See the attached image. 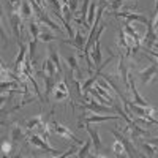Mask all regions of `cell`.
<instances>
[{
    "label": "cell",
    "mask_w": 158,
    "mask_h": 158,
    "mask_svg": "<svg viewBox=\"0 0 158 158\" xmlns=\"http://www.w3.org/2000/svg\"><path fill=\"white\" fill-rule=\"evenodd\" d=\"M74 153H77V150L74 149V147H71L68 152H65V153H62L60 156H70V155H74Z\"/></svg>",
    "instance_id": "836d02e7"
},
{
    "label": "cell",
    "mask_w": 158,
    "mask_h": 158,
    "mask_svg": "<svg viewBox=\"0 0 158 158\" xmlns=\"http://www.w3.org/2000/svg\"><path fill=\"white\" fill-rule=\"evenodd\" d=\"M25 52H27V49H25V46H24V44H21L19 56H18V59H16V62H15V68H13V71L18 73V74L21 73L22 65H24V62H25Z\"/></svg>",
    "instance_id": "2e32d148"
},
{
    "label": "cell",
    "mask_w": 158,
    "mask_h": 158,
    "mask_svg": "<svg viewBox=\"0 0 158 158\" xmlns=\"http://www.w3.org/2000/svg\"><path fill=\"white\" fill-rule=\"evenodd\" d=\"M63 43H67V44H70V46H74L77 51H82L84 52V48H85V38H84V35L81 33V32H76V35H74V40H65Z\"/></svg>",
    "instance_id": "8fae6325"
},
{
    "label": "cell",
    "mask_w": 158,
    "mask_h": 158,
    "mask_svg": "<svg viewBox=\"0 0 158 158\" xmlns=\"http://www.w3.org/2000/svg\"><path fill=\"white\" fill-rule=\"evenodd\" d=\"M6 5H8V10L11 13H18L19 11V0H8Z\"/></svg>",
    "instance_id": "f546056e"
},
{
    "label": "cell",
    "mask_w": 158,
    "mask_h": 158,
    "mask_svg": "<svg viewBox=\"0 0 158 158\" xmlns=\"http://www.w3.org/2000/svg\"><path fill=\"white\" fill-rule=\"evenodd\" d=\"M149 142H150V144H155V146H158V138H155V139H149Z\"/></svg>",
    "instance_id": "d590c367"
},
{
    "label": "cell",
    "mask_w": 158,
    "mask_h": 158,
    "mask_svg": "<svg viewBox=\"0 0 158 158\" xmlns=\"http://www.w3.org/2000/svg\"><path fill=\"white\" fill-rule=\"evenodd\" d=\"M112 135H114V138H115V139H118V141H120V142L123 144V146H125V149H127V153H128V156H133V155H138V153H136L138 150L135 149V146H133V142H130V141H128V139H127V138H125L123 135H118V133H117L115 130H112Z\"/></svg>",
    "instance_id": "4fadbf2b"
},
{
    "label": "cell",
    "mask_w": 158,
    "mask_h": 158,
    "mask_svg": "<svg viewBox=\"0 0 158 158\" xmlns=\"http://www.w3.org/2000/svg\"><path fill=\"white\" fill-rule=\"evenodd\" d=\"M95 10H97V2L90 3L89 11H87V29H92V25L95 22Z\"/></svg>",
    "instance_id": "ffe728a7"
},
{
    "label": "cell",
    "mask_w": 158,
    "mask_h": 158,
    "mask_svg": "<svg viewBox=\"0 0 158 158\" xmlns=\"http://www.w3.org/2000/svg\"><path fill=\"white\" fill-rule=\"evenodd\" d=\"M125 133H130L131 139L136 141L142 136H147V131L146 130H142L141 127H138L135 122H131V123H127V128H125Z\"/></svg>",
    "instance_id": "9c48e42d"
},
{
    "label": "cell",
    "mask_w": 158,
    "mask_h": 158,
    "mask_svg": "<svg viewBox=\"0 0 158 158\" xmlns=\"http://www.w3.org/2000/svg\"><path fill=\"white\" fill-rule=\"evenodd\" d=\"M25 128L27 130H35V128H48L46 123H43V115H35L32 117L30 120H27V123H25Z\"/></svg>",
    "instance_id": "9a60e30c"
},
{
    "label": "cell",
    "mask_w": 158,
    "mask_h": 158,
    "mask_svg": "<svg viewBox=\"0 0 158 158\" xmlns=\"http://www.w3.org/2000/svg\"><path fill=\"white\" fill-rule=\"evenodd\" d=\"M11 152V142H2V155H8Z\"/></svg>",
    "instance_id": "1f68e13d"
},
{
    "label": "cell",
    "mask_w": 158,
    "mask_h": 158,
    "mask_svg": "<svg viewBox=\"0 0 158 158\" xmlns=\"http://www.w3.org/2000/svg\"><path fill=\"white\" fill-rule=\"evenodd\" d=\"M10 22H11V29L15 32V35L18 36V43H19V38H21V16L18 13H11L10 15Z\"/></svg>",
    "instance_id": "5bb4252c"
},
{
    "label": "cell",
    "mask_w": 158,
    "mask_h": 158,
    "mask_svg": "<svg viewBox=\"0 0 158 158\" xmlns=\"http://www.w3.org/2000/svg\"><path fill=\"white\" fill-rule=\"evenodd\" d=\"M84 98H85V101H84V108L89 109V111H92V112H95V114H112V112H114V109H112L111 106H108V104L95 103L94 100L90 98L89 92H87V94H84Z\"/></svg>",
    "instance_id": "6da1fadb"
},
{
    "label": "cell",
    "mask_w": 158,
    "mask_h": 158,
    "mask_svg": "<svg viewBox=\"0 0 158 158\" xmlns=\"http://www.w3.org/2000/svg\"><path fill=\"white\" fill-rule=\"evenodd\" d=\"M118 71H120V76H122L123 84L128 87V70H127V67H125L123 57H120V60H118Z\"/></svg>",
    "instance_id": "d4e9b609"
},
{
    "label": "cell",
    "mask_w": 158,
    "mask_h": 158,
    "mask_svg": "<svg viewBox=\"0 0 158 158\" xmlns=\"http://www.w3.org/2000/svg\"><path fill=\"white\" fill-rule=\"evenodd\" d=\"M156 40H158V36H156L155 29H153V22L147 21V32H146V35H144V38H142V44L146 46V49H153Z\"/></svg>",
    "instance_id": "8992f818"
},
{
    "label": "cell",
    "mask_w": 158,
    "mask_h": 158,
    "mask_svg": "<svg viewBox=\"0 0 158 158\" xmlns=\"http://www.w3.org/2000/svg\"><path fill=\"white\" fill-rule=\"evenodd\" d=\"M29 142L30 144H33V146H36V147H40V149H43L44 152H48V153H51V155H54V156H60L62 153H59V150H56V149H52L49 144H48V139L46 138H43V136H38V135H30L29 138Z\"/></svg>",
    "instance_id": "3957f363"
},
{
    "label": "cell",
    "mask_w": 158,
    "mask_h": 158,
    "mask_svg": "<svg viewBox=\"0 0 158 158\" xmlns=\"http://www.w3.org/2000/svg\"><path fill=\"white\" fill-rule=\"evenodd\" d=\"M104 30V25H100L97 33H95V43L92 46V60L95 62V67H100L101 65V43H100V36Z\"/></svg>",
    "instance_id": "277c9868"
},
{
    "label": "cell",
    "mask_w": 158,
    "mask_h": 158,
    "mask_svg": "<svg viewBox=\"0 0 158 158\" xmlns=\"http://www.w3.org/2000/svg\"><path fill=\"white\" fill-rule=\"evenodd\" d=\"M22 136H24V133H22V130H21L19 125H15V127L11 128V141L19 142L22 139Z\"/></svg>",
    "instance_id": "484cf974"
},
{
    "label": "cell",
    "mask_w": 158,
    "mask_h": 158,
    "mask_svg": "<svg viewBox=\"0 0 158 158\" xmlns=\"http://www.w3.org/2000/svg\"><path fill=\"white\" fill-rule=\"evenodd\" d=\"M43 79H44V84H46V97H49L51 95V92L56 89V81H54V76H48V74H44L43 76Z\"/></svg>",
    "instance_id": "7402d4cb"
},
{
    "label": "cell",
    "mask_w": 158,
    "mask_h": 158,
    "mask_svg": "<svg viewBox=\"0 0 158 158\" xmlns=\"http://www.w3.org/2000/svg\"><path fill=\"white\" fill-rule=\"evenodd\" d=\"M60 2H62V3H68V0H60Z\"/></svg>",
    "instance_id": "74e56055"
},
{
    "label": "cell",
    "mask_w": 158,
    "mask_h": 158,
    "mask_svg": "<svg viewBox=\"0 0 158 158\" xmlns=\"http://www.w3.org/2000/svg\"><path fill=\"white\" fill-rule=\"evenodd\" d=\"M35 2H36L40 6H41V8H44V2H43V0H35Z\"/></svg>",
    "instance_id": "8d00e7d4"
},
{
    "label": "cell",
    "mask_w": 158,
    "mask_h": 158,
    "mask_svg": "<svg viewBox=\"0 0 158 158\" xmlns=\"http://www.w3.org/2000/svg\"><path fill=\"white\" fill-rule=\"evenodd\" d=\"M49 59L56 63V67H57V70H59V73H62V67H60V56H59V52H57V49L54 48V46H49Z\"/></svg>",
    "instance_id": "d6986e66"
},
{
    "label": "cell",
    "mask_w": 158,
    "mask_h": 158,
    "mask_svg": "<svg viewBox=\"0 0 158 158\" xmlns=\"http://www.w3.org/2000/svg\"><path fill=\"white\" fill-rule=\"evenodd\" d=\"M56 36L54 35H51V33H48V30H44V32H41L40 33V41H43V43H51V41H56Z\"/></svg>",
    "instance_id": "f1b7e54d"
},
{
    "label": "cell",
    "mask_w": 158,
    "mask_h": 158,
    "mask_svg": "<svg viewBox=\"0 0 158 158\" xmlns=\"http://www.w3.org/2000/svg\"><path fill=\"white\" fill-rule=\"evenodd\" d=\"M142 147H144V150H146V153H147L149 156H155L156 152H158L153 146H150V142H144V146H142Z\"/></svg>",
    "instance_id": "4dcf8cb0"
},
{
    "label": "cell",
    "mask_w": 158,
    "mask_h": 158,
    "mask_svg": "<svg viewBox=\"0 0 158 158\" xmlns=\"http://www.w3.org/2000/svg\"><path fill=\"white\" fill-rule=\"evenodd\" d=\"M112 150H114V153L117 155V156H128V153H127V149H125V146L118 141V139H115V142H114V146H112Z\"/></svg>",
    "instance_id": "cb8c5ba5"
},
{
    "label": "cell",
    "mask_w": 158,
    "mask_h": 158,
    "mask_svg": "<svg viewBox=\"0 0 158 158\" xmlns=\"http://www.w3.org/2000/svg\"><path fill=\"white\" fill-rule=\"evenodd\" d=\"M62 13H63L65 21H67V22L70 24L71 16H73V11H71V8H70V5H68V3H62Z\"/></svg>",
    "instance_id": "83f0119b"
},
{
    "label": "cell",
    "mask_w": 158,
    "mask_h": 158,
    "mask_svg": "<svg viewBox=\"0 0 158 158\" xmlns=\"http://www.w3.org/2000/svg\"><path fill=\"white\" fill-rule=\"evenodd\" d=\"M147 52H149V54H152L153 57H156L158 59V51H155V49H146Z\"/></svg>",
    "instance_id": "e575fe53"
},
{
    "label": "cell",
    "mask_w": 158,
    "mask_h": 158,
    "mask_svg": "<svg viewBox=\"0 0 158 158\" xmlns=\"http://www.w3.org/2000/svg\"><path fill=\"white\" fill-rule=\"evenodd\" d=\"M68 97H70V92H68L67 82H65V79H63V81H60L54 89V98L57 101H62V100H67Z\"/></svg>",
    "instance_id": "30bf717a"
},
{
    "label": "cell",
    "mask_w": 158,
    "mask_h": 158,
    "mask_svg": "<svg viewBox=\"0 0 158 158\" xmlns=\"http://www.w3.org/2000/svg\"><path fill=\"white\" fill-rule=\"evenodd\" d=\"M84 128L87 130V133L90 135V138H92V141H94V144H95V149L97 150H100L101 149V141H100V136H98V131L97 130H94L89 123H84Z\"/></svg>",
    "instance_id": "e0dca14e"
},
{
    "label": "cell",
    "mask_w": 158,
    "mask_h": 158,
    "mask_svg": "<svg viewBox=\"0 0 158 158\" xmlns=\"http://www.w3.org/2000/svg\"><path fill=\"white\" fill-rule=\"evenodd\" d=\"M112 16H117V18H125V19H128L130 22H133V21H136V22H146L147 24V18L146 16H141V15H136V13H117V11H112L111 13Z\"/></svg>",
    "instance_id": "7c38bea8"
},
{
    "label": "cell",
    "mask_w": 158,
    "mask_h": 158,
    "mask_svg": "<svg viewBox=\"0 0 158 158\" xmlns=\"http://www.w3.org/2000/svg\"><path fill=\"white\" fill-rule=\"evenodd\" d=\"M51 130L54 131V133L57 135V136H60L62 139H68V141H73L74 144H82V139H77L71 131L67 128V127H63L62 123H59V122H52L51 123Z\"/></svg>",
    "instance_id": "7a4b0ae2"
},
{
    "label": "cell",
    "mask_w": 158,
    "mask_h": 158,
    "mask_svg": "<svg viewBox=\"0 0 158 158\" xmlns=\"http://www.w3.org/2000/svg\"><path fill=\"white\" fill-rule=\"evenodd\" d=\"M92 142H94L92 139H90V141H85V142H84V146H82V149L76 153V156H79V158L87 156V155H89V150H90V147H92Z\"/></svg>",
    "instance_id": "4316f807"
},
{
    "label": "cell",
    "mask_w": 158,
    "mask_h": 158,
    "mask_svg": "<svg viewBox=\"0 0 158 158\" xmlns=\"http://www.w3.org/2000/svg\"><path fill=\"white\" fill-rule=\"evenodd\" d=\"M82 118H84V123H94V122L100 123V122H106V120H120V115H114V114L98 115V114H95V115H82Z\"/></svg>",
    "instance_id": "ba28073f"
},
{
    "label": "cell",
    "mask_w": 158,
    "mask_h": 158,
    "mask_svg": "<svg viewBox=\"0 0 158 158\" xmlns=\"http://www.w3.org/2000/svg\"><path fill=\"white\" fill-rule=\"evenodd\" d=\"M67 62H68V67L77 74V77H81V68H79V63H77V57L76 56H68Z\"/></svg>",
    "instance_id": "44dd1931"
},
{
    "label": "cell",
    "mask_w": 158,
    "mask_h": 158,
    "mask_svg": "<svg viewBox=\"0 0 158 158\" xmlns=\"http://www.w3.org/2000/svg\"><path fill=\"white\" fill-rule=\"evenodd\" d=\"M43 70L46 71V74H48V76H56V73L59 71V70H57V67H56V63L52 62L49 57H48V59L44 60V63H43Z\"/></svg>",
    "instance_id": "ac0fdd59"
},
{
    "label": "cell",
    "mask_w": 158,
    "mask_h": 158,
    "mask_svg": "<svg viewBox=\"0 0 158 158\" xmlns=\"http://www.w3.org/2000/svg\"><path fill=\"white\" fill-rule=\"evenodd\" d=\"M122 3H123V0H112V2H111V10L112 11L118 10V8L122 6Z\"/></svg>",
    "instance_id": "d6a6232c"
},
{
    "label": "cell",
    "mask_w": 158,
    "mask_h": 158,
    "mask_svg": "<svg viewBox=\"0 0 158 158\" xmlns=\"http://www.w3.org/2000/svg\"><path fill=\"white\" fill-rule=\"evenodd\" d=\"M156 71H158V63L156 62H152V65H149L147 68H144L138 76H139V81L146 85V84H149V82H152V79L155 77V74H156Z\"/></svg>",
    "instance_id": "5b68a950"
},
{
    "label": "cell",
    "mask_w": 158,
    "mask_h": 158,
    "mask_svg": "<svg viewBox=\"0 0 158 158\" xmlns=\"http://www.w3.org/2000/svg\"><path fill=\"white\" fill-rule=\"evenodd\" d=\"M29 29H30V33H32V41H30V46H29V52H30V57L33 59V56H35V46L40 41V33H41V30H40V24L35 22V21L30 22Z\"/></svg>",
    "instance_id": "52a82bcc"
},
{
    "label": "cell",
    "mask_w": 158,
    "mask_h": 158,
    "mask_svg": "<svg viewBox=\"0 0 158 158\" xmlns=\"http://www.w3.org/2000/svg\"><path fill=\"white\" fill-rule=\"evenodd\" d=\"M21 13H22V18H32L33 8L30 6V2H27V0H22V2H21Z\"/></svg>",
    "instance_id": "603a6c76"
}]
</instances>
